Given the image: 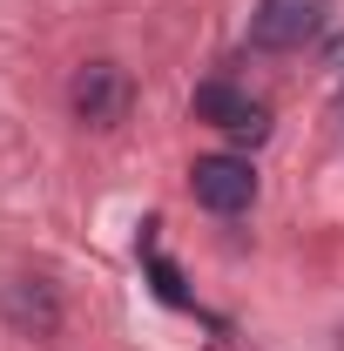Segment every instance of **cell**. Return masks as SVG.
Returning a JSON list of instances; mask_svg holds the SVG:
<instances>
[{"label": "cell", "instance_id": "cell-4", "mask_svg": "<svg viewBox=\"0 0 344 351\" xmlns=\"http://www.w3.org/2000/svg\"><path fill=\"white\" fill-rule=\"evenodd\" d=\"M310 34H317V0H263L250 21L257 47H304Z\"/></svg>", "mask_w": 344, "mask_h": 351}, {"label": "cell", "instance_id": "cell-2", "mask_svg": "<svg viewBox=\"0 0 344 351\" xmlns=\"http://www.w3.org/2000/svg\"><path fill=\"white\" fill-rule=\"evenodd\" d=\"M196 122H210V129L223 135H270V108H263L257 95H243V88H230V82H203L196 88Z\"/></svg>", "mask_w": 344, "mask_h": 351}, {"label": "cell", "instance_id": "cell-1", "mask_svg": "<svg viewBox=\"0 0 344 351\" xmlns=\"http://www.w3.org/2000/svg\"><path fill=\"white\" fill-rule=\"evenodd\" d=\"M189 196L216 210V217H236V210H250L257 203V176L243 156H196V169H189Z\"/></svg>", "mask_w": 344, "mask_h": 351}, {"label": "cell", "instance_id": "cell-3", "mask_svg": "<svg viewBox=\"0 0 344 351\" xmlns=\"http://www.w3.org/2000/svg\"><path fill=\"white\" fill-rule=\"evenodd\" d=\"M122 108H129V75L115 61H88L82 75H75V115H82L88 129H115Z\"/></svg>", "mask_w": 344, "mask_h": 351}]
</instances>
